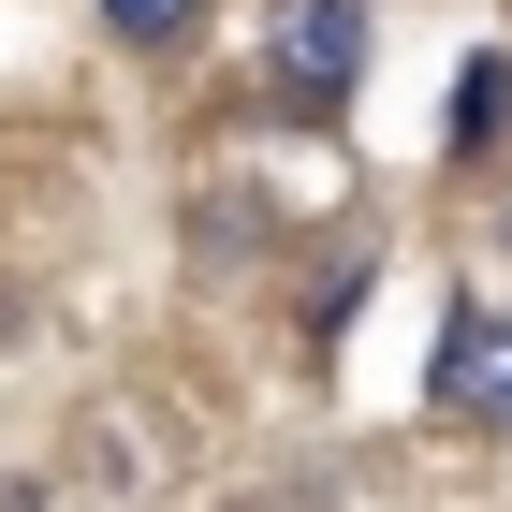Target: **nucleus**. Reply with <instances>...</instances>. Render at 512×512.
Instances as JSON below:
<instances>
[{
  "instance_id": "nucleus-3",
  "label": "nucleus",
  "mask_w": 512,
  "mask_h": 512,
  "mask_svg": "<svg viewBox=\"0 0 512 512\" xmlns=\"http://www.w3.org/2000/svg\"><path fill=\"white\" fill-rule=\"evenodd\" d=\"M103 30H118V44H147V59H176V44L205 30V0H103Z\"/></svg>"
},
{
  "instance_id": "nucleus-4",
  "label": "nucleus",
  "mask_w": 512,
  "mask_h": 512,
  "mask_svg": "<svg viewBox=\"0 0 512 512\" xmlns=\"http://www.w3.org/2000/svg\"><path fill=\"white\" fill-rule=\"evenodd\" d=\"M498 74H512V59H469V103H454V147H483V132H498Z\"/></svg>"
},
{
  "instance_id": "nucleus-1",
  "label": "nucleus",
  "mask_w": 512,
  "mask_h": 512,
  "mask_svg": "<svg viewBox=\"0 0 512 512\" xmlns=\"http://www.w3.org/2000/svg\"><path fill=\"white\" fill-rule=\"evenodd\" d=\"M264 88H278V118H352V88H366V0H278Z\"/></svg>"
},
{
  "instance_id": "nucleus-2",
  "label": "nucleus",
  "mask_w": 512,
  "mask_h": 512,
  "mask_svg": "<svg viewBox=\"0 0 512 512\" xmlns=\"http://www.w3.org/2000/svg\"><path fill=\"white\" fill-rule=\"evenodd\" d=\"M425 395L454 410V425L512 439V308H454V322H439V352H425Z\"/></svg>"
}]
</instances>
